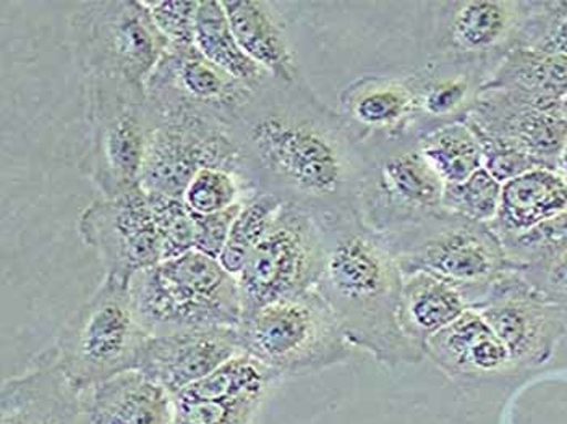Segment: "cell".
<instances>
[{
    "instance_id": "obj_1",
    "label": "cell",
    "mask_w": 567,
    "mask_h": 424,
    "mask_svg": "<svg viewBox=\"0 0 567 424\" xmlns=\"http://www.w3.org/2000/svg\"><path fill=\"white\" fill-rule=\"evenodd\" d=\"M229 133L258 193L318 217L359 213L365 148L306 80L269 76L237 112Z\"/></svg>"
},
{
    "instance_id": "obj_2",
    "label": "cell",
    "mask_w": 567,
    "mask_h": 424,
    "mask_svg": "<svg viewBox=\"0 0 567 424\" xmlns=\"http://www.w3.org/2000/svg\"><path fill=\"white\" fill-rule=\"evenodd\" d=\"M327 240L317 290L334 311L353 349L388 366L420 363L425 355L399 328L402 272L380 234L359 213L318 217Z\"/></svg>"
},
{
    "instance_id": "obj_3",
    "label": "cell",
    "mask_w": 567,
    "mask_h": 424,
    "mask_svg": "<svg viewBox=\"0 0 567 424\" xmlns=\"http://www.w3.org/2000/svg\"><path fill=\"white\" fill-rule=\"evenodd\" d=\"M128 289L150 335L239 328L244 314L237 277L195 250L138 272Z\"/></svg>"
},
{
    "instance_id": "obj_4",
    "label": "cell",
    "mask_w": 567,
    "mask_h": 424,
    "mask_svg": "<svg viewBox=\"0 0 567 424\" xmlns=\"http://www.w3.org/2000/svg\"><path fill=\"white\" fill-rule=\"evenodd\" d=\"M381 238L402 272H429L451 283L461 290L468 308L477 307L513 268L489 224L474 223L446 209Z\"/></svg>"
},
{
    "instance_id": "obj_5",
    "label": "cell",
    "mask_w": 567,
    "mask_h": 424,
    "mask_svg": "<svg viewBox=\"0 0 567 424\" xmlns=\"http://www.w3.org/2000/svg\"><path fill=\"white\" fill-rule=\"evenodd\" d=\"M240 350L278 374H313L353 352L341 322L317 289L265 304L241 318Z\"/></svg>"
},
{
    "instance_id": "obj_6",
    "label": "cell",
    "mask_w": 567,
    "mask_h": 424,
    "mask_svg": "<svg viewBox=\"0 0 567 424\" xmlns=\"http://www.w3.org/2000/svg\"><path fill=\"white\" fill-rule=\"evenodd\" d=\"M150 338L128 283L104 277L93 297L66 319L54 349L65 376L86 392L117 374L138 370Z\"/></svg>"
},
{
    "instance_id": "obj_7",
    "label": "cell",
    "mask_w": 567,
    "mask_h": 424,
    "mask_svg": "<svg viewBox=\"0 0 567 424\" xmlns=\"http://www.w3.org/2000/svg\"><path fill=\"white\" fill-rule=\"evenodd\" d=\"M70 43L83 79L146 90L169 49L145 3L138 0L76 2L69 19Z\"/></svg>"
},
{
    "instance_id": "obj_8",
    "label": "cell",
    "mask_w": 567,
    "mask_h": 424,
    "mask_svg": "<svg viewBox=\"0 0 567 424\" xmlns=\"http://www.w3.org/2000/svg\"><path fill=\"white\" fill-rule=\"evenodd\" d=\"M85 94L90 135L80 169L103 198L135 190L156 127L146 90L85 79Z\"/></svg>"
},
{
    "instance_id": "obj_9",
    "label": "cell",
    "mask_w": 567,
    "mask_h": 424,
    "mask_svg": "<svg viewBox=\"0 0 567 424\" xmlns=\"http://www.w3.org/2000/svg\"><path fill=\"white\" fill-rule=\"evenodd\" d=\"M359 216L377 234L408 229L443 209L444 184L416 138L367 142Z\"/></svg>"
},
{
    "instance_id": "obj_10",
    "label": "cell",
    "mask_w": 567,
    "mask_h": 424,
    "mask_svg": "<svg viewBox=\"0 0 567 424\" xmlns=\"http://www.w3.org/2000/svg\"><path fill=\"white\" fill-rule=\"evenodd\" d=\"M327 240L318 216L284 205L237 276L244 314L265 304L317 289Z\"/></svg>"
},
{
    "instance_id": "obj_11",
    "label": "cell",
    "mask_w": 567,
    "mask_h": 424,
    "mask_svg": "<svg viewBox=\"0 0 567 424\" xmlns=\"http://www.w3.org/2000/svg\"><path fill=\"white\" fill-rule=\"evenodd\" d=\"M154 114L156 127L140 180L143 190L182 199L192 178L206 167L245 177L240 151L224 125L181 108Z\"/></svg>"
},
{
    "instance_id": "obj_12",
    "label": "cell",
    "mask_w": 567,
    "mask_h": 424,
    "mask_svg": "<svg viewBox=\"0 0 567 424\" xmlns=\"http://www.w3.org/2000/svg\"><path fill=\"white\" fill-rule=\"evenodd\" d=\"M465 124L483 148L509 151L537 169L556 170L567 142V122L559 106H545L503 87L483 86Z\"/></svg>"
},
{
    "instance_id": "obj_13",
    "label": "cell",
    "mask_w": 567,
    "mask_h": 424,
    "mask_svg": "<svg viewBox=\"0 0 567 424\" xmlns=\"http://www.w3.org/2000/svg\"><path fill=\"white\" fill-rule=\"evenodd\" d=\"M76 229L100 256L104 277L131 283L133 276L164 261L152 203L142 187L91 203Z\"/></svg>"
},
{
    "instance_id": "obj_14",
    "label": "cell",
    "mask_w": 567,
    "mask_h": 424,
    "mask_svg": "<svg viewBox=\"0 0 567 424\" xmlns=\"http://www.w3.org/2000/svg\"><path fill=\"white\" fill-rule=\"evenodd\" d=\"M503 340L516 373L544 366L567 334L558 307L511 268L474 308Z\"/></svg>"
},
{
    "instance_id": "obj_15",
    "label": "cell",
    "mask_w": 567,
    "mask_h": 424,
    "mask_svg": "<svg viewBox=\"0 0 567 424\" xmlns=\"http://www.w3.org/2000/svg\"><path fill=\"white\" fill-rule=\"evenodd\" d=\"M254 91L209 62L197 45L167 49L146 83L154 111L195 112L227 130Z\"/></svg>"
},
{
    "instance_id": "obj_16",
    "label": "cell",
    "mask_w": 567,
    "mask_h": 424,
    "mask_svg": "<svg viewBox=\"0 0 567 424\" xmlns=\"http://www.w3.org/2000/svg\"><path fill=\"white\" fill-rule=\"evenodd\" d=\"M534 2L523 0H454L436 13L435 59L472 62L495 70L519 44Z\"/></svg>"
},
{
    "instance_id": "obj_17",
    "label": "cell",
    "mask_w": 567,
    "mask_h": 424,
    "mask_svg": "<svg viewBox=\"0 0 567 424\" xmlns=\"http://www.w3.org/2000/svg\"><path fill=\"white\" fill-rule=\"evenodd\" d=\"M278 374L239 353L173 397L174 424H250Z\"/></svg>"
},
{
    "instance_id": "obj_18",
    "label": "cell",
    "mask_w": 567,
    "mask_h": 424,
    "mask_svg": "<svg viewBox=\"0 0 567 424\" xmlns=\"http://www.w3.org/2000/svg\"><path fill=\"white\" fill-rule=\"evenodd\" d=\"M0 424H90L85 392L65 376L54 345L38 353L23 374L2 382Z\"/></svg>"
},
{
    "instance_id": "obj_19",
    "label": "cell",
    "mask_w": 567,
    "mask_h": 424,
    "mask_svg": "<svg viewBox=\"0 0 567 424\" xmlns=\"http://www.w3.org/2000/svg\"><path fill=\"white\" fill-rule=\"evenodd\" d=\"M241 353L237 328H206L152 335L138 371L171 395L223 366Z\"/></svg>"
},
{
    "instance_id": "obj_20",
    "label": "cell",
    "mask_w": 567,
    "mask_h": 424,
    "mask_svg": "<svg viewBox=\"0 0 567 424\" xmlns=\"http://www.w3.org/2000/svg\"><path fill=\"white\" fill-rule=\"evenodd\" d=\"M489 75L492 69L485 65L433 59L405 76L415 100V138L441 125L465 122Z\"/></svg>"
},
{
    "instance_id": "obj_21",
    "label": "cell",
    "mask_w": 567,
    "mask_h": 424,
    "mask_svg": "<svg viewBox=\"0 0 567 424\" xmlns=\"http://www.w3.org/2000/svg\"><path fill=\"white\" fill-rule=\"evenodd\" d=\"M339 106L362 143L415 138V100L405 76H360L342 90Z\"/></svg>"
},
{
    "instance_id": "obj_22",
    "label": "cell",
    "mask_w": 567,
    "mask_h": 424,
    "mask_svg": "<svg viewBox=\"0 0 567 424\" xmlns=\"http://www.w3.org/2000/svg\"><path fill=\"white\" fill-rule=\"evenodd\" d=\"M423 355L457 381L517 374L503 340L474 308H468L453 324L426 340Z\"/></svg>"
},
{
    "instance_id": "obj_23",
    "label": "cell",
    "mask_w": 567,
    "mask_h": 424,
    "mask_svg": "<svg viewBox=\"0 0 567 424\" xmlns=\"http://www.w3.org/2000/svg\"><path fill=\"white\" fill-rule=\"evenodd\" d=\"M90 424H174L173 395L132 370L85 392Z\"/></svg>"
},
{
    "instance_id": "obj_24",
    "label": "cell",
    "mask_w": 567,
    "mask_h": 424,
    "mask_svg": "<svg viewBox=\"0 0 567 424\" xmlns=\"http://www.w3.org/2000/svg\"><path fill=\"white\" fill-rule=\"evenodd\" d=\"M237 43L245 54L282 83L302 79L292 45L275 7L261 0H223Z\"/></svg>"
},
{
    "instance_id": "obj_25",
    "label": "cell",
    "mask_w": 567,
    "mask_h": 424,
    "mask_svg": "<svg viewBox=\"0 0 567 424\" xmlns=\"http://www.w3.org/2000/svg\"><path fill=\"white\" fill-rule=\"evenodd\" d=\"M567 209V184L558 170L534 169L504 182L495 220L499 240L519 237Z\"/></svg>"
},
{
    "instance_id": "obj_26",
    "label": "cell",
    "mask_w": 567,
    "mask_h": 424,
    "mask_svg": "<svg viewBox=\"0 0 567 424\" xmlns=\"http://www.w3.org/2000/svg\"><path fill=\"white\" fill-rule=\"evenodd\" d=\"M468 310L461 290L429 272H404L399 298V328L422 350L426 340L453 324Z\"/></svg>"
},
{
    "instance_id": "obj_27",
    "label": "cell",
    "mask_w": 567,
    "mask_h": 424,
    "mask_svg": "<svg viewBox=\"0 0 567 424\" xmlns=\"http://www.w3.org/2000/svg\"><path fill=\"white\" fill-rule=\"evenodd\" d=\"M485 87L516 91L545 106H559L567 94V58L514 48L489 75Z\"/></svg>"
},
{
    "instance_id": "obj_28",
    "label": "cell",
    "mask_w": 567,
    "mask_h": 424,
    "mask_svg": "<svg viewBox=\"0 0 567 424\" xmlns=\"http://www.w3.org/2000/svg\"><path fill=\"white\" fill-rule=\"evenodd\" d=\"M195 45L209 62L251 90H257L271 76L237 43L220 0H199Z\"/></svg>"
},
{
    "instance_id": "obj_29",
    "label": "cell",
    "mask_w": 567,
    "mask_h": 424,
    "mask_svg": "<svg viewBox=\"0 0 567 424\" xmlns=\"http://www.w3.org/2000/svg\"><path fill=\"white\" fill-rule=\"evenodd\" d=\"M416 146L444 185L461 184L483 169L481 139L465 122L430 130L419 136Z\"/></svg>"
},
{
    "instance_id": "obj_30",
    "label": "cell",
    "mask_w": 567,
    "mask_h": 424,
    "mask_svg": "<svg viewBox=\"0 0 567 424\" xmlns=\"http://www.w3.org/2000/svg\"><path fill=\"white\" fill-rule=\"evenodd\" d=\"M282 205L281 199L266 193H258L245 203L230 227L226 247L218 259L227 272L234 277L240 275L248 256L268 232Z\"/></svg>"
},
{
    "instance_id": "obj_31",
    "label": "cell",
    "mask_w": 567,
    "mask_h": 424,
    "mask_svg": "<svg viewBox=\"0 0 567 424\" xmlns=\"http://www.w3.org/2000/svg\"><path fill=\"white\" fill-rule=\"evenodd\" d=\"M258 192L248 184L247 178L233 170L206 167L192 178L182 201L190 213L209 216L245 205Z\"/></svg>"
},
{
    "instance_id": "obj_32",
    "label": "cell",
    "mask_w": 567,
    "mask_h": 424,
    "mask_svg": "<svg viewBox=\"0 0 567 424\" xmlns=\"http://www.w3.org/2000/svg\"><path fill=\"white\" fill-rule=\"evenodd\" d=\"M502 187L486 169L461 184L444 185L443 209L474 223L492 224L499 209Z\"/></svg>"
},
{
    "instance_id": "obj_33",
    "label": "cell",
    "mask_w": 567,
    "mask_h": 424,
    "mask_svg": "<svg viewBox=\"0 0 567 424\" xmlns=\"http://www.w3.org/2000/svg\"><path fill=\"white\" fill-rule=\"evenodd\" d=\"M513 268L538 265L567 254V209L530 232L502 241Z\"/></svg>"
},
{
    "instance_id": "obj_34",
    "label": "cell",
    "mask_w": 567,
    "mask_h": 424,
    "mask_svg": "<svg viewBox=\"0 0 567 424\" xmlns=\"http://www.w3.org/2000/svg\"><path fill=\"white\" fill-rule=\"evenodd\" d=\"M154 223L159 232L163 259L181 258L195 250V227L192 213L182 199L148 193Z\"/></svg>"
},
{
    "instance_id": "obj_35",
    "label": "cell",
    "mask_w": 567,
    "mask_h": 424,
    "mask_svg": "<svg viewBox=\"0 0 567 424\" xmlns=\"http://www.w3.org/2000/svg\"><path fill=\"white\" fill-rule=\"evenodd\" d=\"M517 48L567 58V2H534Z\"/></svg>"
},
{
    "instance_id": "obj_36",
    "label": "cell",
    "mask_w": 567,
    "mask_h": 424,
    "mask_svg": "<svg viewBox=\"0 0 567 424\" xmlns=\"http://www.w3.org/2000/svg\"><path fill=\"white\" fill-rule=\"evenodd\" d=\"M169 48L195 45L199 0H143Z\"/></svg>"
},
{
    "instance_id": "obj_37",
    "label": "cell",
    "mask_w": 567,
    "mask_h": 424,
    "mask_svg": "<svg viewBox=\"0 0 567 424\" xmlns=\"http://www.w3.org/2000/svg\"><path fill=\"white\" fill-rule=\"evenodd\" d=\"M516 269L537 292L559 308L567 322V254Z\"/></svg>"
},
{
    "instance_id": "obj_38",
    "label": "cell",
    "mask_w": 567,
    "mask_h": 424,
    "mask_svg": "<svg viewBox=\"0 0 567 424\" xmlns=\"http://www.w3.org/2000/svg\"><path fill=\"white\" fill-rule=\"evenodd\" d=\"M241 208L244 205L234 206L227 211L209 214V216L192 213L195 227V251L219 259L224 247H226L227 238H229L230 227Z\"/></svg>"
},
{
    "instance_id": "obj_39",
    "label": "cell",
    "mask_w": 567,
    "mask_h": 424,
    "mask_svg": "<svg viewBox=\"0 0 567 424\" xmlns=\"http://www.w3.org/2000/svg\"><path fill=\"white\" fill-rule=\"evenodd\" d=\"M556 170L561 174V177L565 178L567 184V142L565 143V148H563L561 154H559L558 167Z\"/></svg>"
},
{
    "instance_id": "obj_40",
    "label": "cell",
    "mask_w": 567,
    "mask_h": 424,
    "mask_svg": "<svg viewBox=\"0 0 567 424\" xmlns=\"http://www.w3.org/2000/svg\"><path fill=\"white\" fill-rule=\"evenodd\" d=\"M559 111H561V115L567 122V94L565 97H563L561 104H559Z\"/></svg>"
}]
</instances>
